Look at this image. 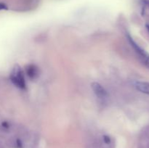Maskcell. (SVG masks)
Instances as JSON below:
<instances>
[{
  "label": "cell",
  "mask_w": 149,
  "mask_h": 148,
  "mask_svg": "<svg viewBox=\"0 0 149 148\" xmlns=\"http://www.w3.org/2000/svg\"><path fill=\"white\" fill-rule=\"evenodd\" d=\"M91 87L93 89V91H94L96 97L98 99L102 100H105L109 97V94H108L107 91L105 89L104 87L97 82H93L92 83Z\"/></svg>",
  "instance_id": "3"
},
{
  "label": "cell",
  "mask_w": 149,
  "mask_h": 148,
  "mask_svg": "<svg viewBox=\"0 0 149 148\" xmlns=\"http://www.w3.org/2000/svg\"><path fill=\"white\" fill-rule=\"evenodd\" d=\"M10 80L15 86L21 89H26V84L23 72L20 65H15L10 74Z\"/></svg>",
  "instance_id": "1"
},
{
  "label": "cell",
  "mask_w": 149,
  "mask_h": 148,
  "mask_svg": "<svg viewBox=\"0 0 149 148\" xmlns=\"http://www.w3.org/2000/svg\"><path fill=\"white\" fill-rule=\"evenodd\" d=\"M1 126H2L3 129H9V128H10V124H9L8 122L4 121V122H3L2 123H1Z\"/></svg>",
  "instance_id": "7"
},
{
  "label": "cell",
  "mask_w": 149,
  "mask_h": 148,
  "mask_svg": "<svg viewBox=\"0 0 149 148\" xmlns=\"http://www.w3.org/2000/svg\"><path fill=\"white\" fill-rule=\"evenodd\" d=\"M135 88L141 92L149 95V82L146 81H137L135 84Z\"/></svg>",
  "instance_id": "5"
},
{
  "label": "cell",
  "mask_w": 149,
  "mask_h": 148,
  "mask_svg": "<svg viewBox=\"0 0 149 148\" xmlns=\"http://www.w3.org/2000/svg\"><path fill=\"white\" fill-rule=\"evenodd\" d=\"M7 10V7L5 4L0 2V10Z\"/></svg>",
  "instance_id": "8"
},
{
  "label": "cell",
  "mask_w": 149,
  "mask_h": 148,
  "mask_svg": "<svg viewBox=\"0 0 149 148\" xmlns=\"http://www.w3.org/2000/svg\"><path fill=\"white\" fill-rule=\"evenodd\" d=\"M26 73L30 79L34 80L39 75V68L34 64H29L26 66Z\"/></svg>",
  "instance_id": "4"
},
{
  "label": "cell",
  "mask_w": 149,
  "mask_h": 148,
  "mask_svg": "<svg viewBox=\"0 0 149 148\" xmlns=\"http://www.w3.org/2000/svg\"><path fill=\"white\" fill-rule=\"evenodd\" d=\"M103 142H104V143L106 144V145H109V144H110L111 142V139L110 136H108V135H103Z\"/></svg>",
  "instance_id": "6"
},
{
  "label": "cell",
  "mask_w": 149,
  "mask_h": 148,
  "mask_svg": "<svg viewBox=\"0 0 149 148\" xmlns=\"http://www.w3.org/2000/svg\"><path fill=\"white\" fill-rule=\"evenodd\" d=\"M127 38L128 41H129L130 44V45L132 46V47L133 48L135 52H136L137 55H138V57H139L140 60L142 62V63L145 66H146L147 68H149V54L146 52V51L144 50L142 47H141V46L133 40L132 36H131L129 33L127 34Z\"/></svg>",
  "instance_id": "2"
},
{
  "label": "cell",
  "mask_w": 149,
  "mask_h": 148,
  "mask_svg": "<svg viewBox=\"0 0 149 148\" xmlns=\"http://www.w3.org/2000/svg\"><path fill=\"white\" fill-rule=\"evenodd\" d=\"M146 27L147 30H148V32H149V24H147L146 26Z\"/></svg>",
  "instance_id": "9"
}]
</instances>
